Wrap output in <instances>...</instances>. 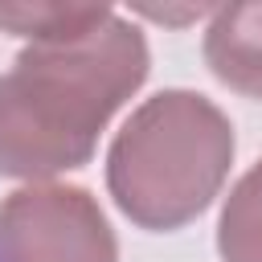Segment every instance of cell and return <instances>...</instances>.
<instances>
[{
	"label": "cell",
	"instance_id": "2",
	"mask_svg": "<svg viewBox=\"0 0 262 262\" xmlns=\"http://www.w3.org/2000/svg\"><path fill=\"white\" fill-rule=\"evenodd\" d=\"M233 151L229 115L213 98L172 86L143 98L115 131L106 147V192L131 225L172 233L217 201Z\"/></svg>",
	"mask_w": 262,
	"mask_h": 262
},
{
	"label": "cell",
	"instance_id": "1",
	"mask_svg": "<svg viewBox=\"0 0 262 262\" xmlns=\"http://www.w3.org/2000/svg\"><path fill=\"white\" fill-rule=\"evenodd\" d=\"M147 70V37L119 12L74 41L25 45L0 74V176L41 184L90 164Z\"/></svg>",
	"mask_w": 262,
	"mask_h": 262
},
{
	"label": "cell",
	"instance_id": "6",
	"mask_svg": "<svg viewBox=\"0 0 262 262\" xmlns=\"http://www.w3.org/2000/svg\"><path fill=\"white\" fill-rule=\"evenodd\" d=\"M221 262H262V160H254L221 201L217 217Z\"/></svg>",
	"mask_w": 262,
	"mask_h": 262
},
{
	"label": "cell",
	"instance_id": "3",
	"mask_svg": "<svg viewBox=\"0 0 262 262\" xmlns=\"http://www.w3.org/2000/svg\"><path fill=\"white\" fill-rule=\"evenodd\" d=\"M0 262H119V237L90 188L41 180L0 201Z\"/></svg>",
	"mask_w": 262,
	"mask_h": 262
},
{
	"label": "cell",
	"instance_id": "4",
	"mask_svg": "<svg viewBox=\"0 0 262 262\" xmlns=\"http://www.w3.org/2000/svg\"><path fill=\"white\" fill-rule=\"evenodd\" d=\"M201 53L221 86L262 102V0L217 4L205 20Z\"/></svg>",
	"mask_w": 262,
	"mask_h": 262
},
{
	"label": "cell",
	"instance_id": "5",
	"mask_svg": "<svg viewBox=\"0 0 262 262\" xmlns=\"http://www.w3.org/2000/svg\"><path fill=\"white\" fill-rule=\"evenodd\" d=\"M115 8L111 4H61V0H0V33L25 37L29 45L74 41L102 25Z\"/></svg>",
	"mask_w": 262,
	"mask_h": 262
}]
</instances>
